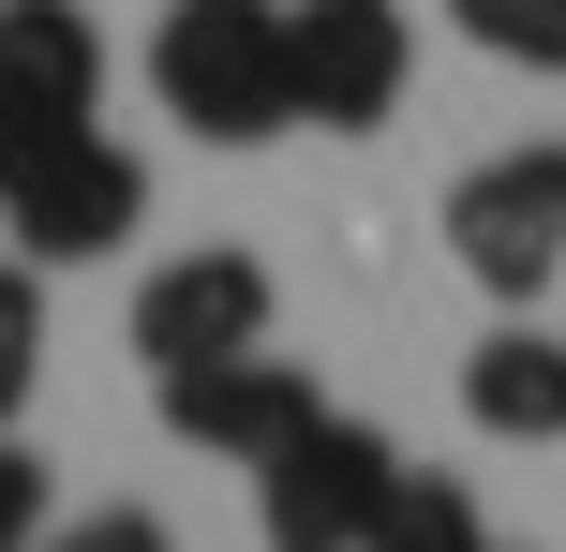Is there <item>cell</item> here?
<instances>
[{"label":"cell","mask_w":566,"mask_h":552,"mask_svg":"<svg viewBox=\"0 0 566 552\" xmlns=\"http://www.w3.org/2000/svg\"><path fill=\"white\" fill-rule=\"evenodd\" d=\"M45 388V269L0 254V434H15V404Z\"/></svg>","instance_id":"7c38bea8"},{"label":"cell","mask_w":566,"mask_h":552,"mask_svg":"<svg viewBox=\"0 0 566 552\" xmlns=\"http://www.w3.org/2000/svg\"><path fill=\"white\" fill-rule=\"evenodd\" d=\"M105 119V30L90 0H0V165Z\"/></svg>","instance_id":"8992f818"},{"label":"cell","mask_w":566,"mask_h":552,"mask_svg":"<svg viewBox=\"0 0 566 552\" xmlns=\"http://www.w3.org/2000/svg\"><path fill=\"white\" fill-rule=\"evenodd\" d=\"M478 552H522V538H478Z\"/></svg>","instance_id":"9a60e30c"},{"label":"cell","mask_w":566,"mask_h":552,"mask_svg":"<svg viewBox=\"0 0 566 552\" xmlns=\"http://www.w3.org/2000/svg\"><path fill=\"white\" fill-rule=\"evenodd\" d=\"M45 523H60V493H45V464H30V448L0 434V552H30Z\"/></svg>","instance_id":"4fadbf2b"},{"label":"cell","mask_w":566,"mask_h":552,"mask_svg":"<svg viewBox=\"0 0 566 552\" xmlns=\"http://www.w3.org/2000/svg\"><path fill=\"white\" fill-rule=\"evenodd\" d=\"M448 30L507 75H566V0H448Z\"/></svg>","instance_id":"8fae6325"},{"label":"cell","mask_w":566,"mask_h":552,"mask_svg":"<svg viewBox=\"0 0 566 552\" xmlns=\"http://www.w3.org/2000/svg\"><path fill=\"white\" fill-rule=\"evenodd\" d=\"M165 388V434L179 448H209V464H239L254 478L298 418H328V388L298 374V358H269V344H239V358H195V374H149Z\"/></svg>","instance_id":"ba28073f"},{"label":"cell","mask_w":566,"mask_h":552,"mask_svg":"<svg viewBox=\"0 0 566 552\" xmlns=\"http://www.w3.org/2000/svg\"><path fill=\"white\" fill-rule=\"evenodd\" d=\"M478 478H432V464H402L388 478V508H373V552H478Z\"/></svg>","instance_id":"30bf717a"},{"label":"cell","mask_w":566,"mask_h":552,"mask_svg":"<svg viewBox=\"0 0 566 552\" xmlns=\"http://www.w3.org/2000/svg\"><path fill=\"white\" fill-rule=\"evenodd\" d=\"M239 344H269V254L209 239V254H165L135 284V358L149 374H195V358H239Z\"/></svg>","instance_id":"52a82bcc"},{"label":"cell","mask_w":566,"mask_h":552,"mask_svg":"<svg viewBox=\"0 0 566 552\" xmlns=\"http://www.w3.org/2000/svg\"><path fill=\"white\" fill-rule=\"evenodd\" d=\"M135 225H149V165L105 135V119H75V135H45V149L0 165V239H15L30 269H90Z\"/></svg>","instance_id":"7a4b0ae2"},{"label":"cell","mask_w":566,"mask_h":552,"mask_svg":"<svg viewBox=\"0 0 566 552\" xmlns=\"http://www.w3.org/2000/svg\"><path fill=\"white\" fill-rule=\"evenodd\" d=\"M149 105L209 149L298 135V60H283V0H165L149 30Z\"/></svg>","instance_id":"6da1fadb"},{"label":"cell","mask_w":566,"mask_h":552,"mask_svg":"<svg viewBox=\"0 0 566 552\" xmlns=\"http://www.w3.org/2000/svg\"><path fill=\"white\" fill-rule=\"evenodd\" d=\"M30 552H179V538L149 523V508H90V523H45Z\"/></svg>","instance_id":"5bb4252c"},{"label":"cell","mask_w":566,"mask_h":552,"mask_svg":"<svg viewBox=\"0 0 566 552\" xmlns=\"http://www.w3.org/2000/svg\"><path fill=\"white\" fill-rule=\"evenodd\" d=\"M388 478H402V448L373 434V418H298V434L254 464V538L269 552H373V508H388Z\"/></svg>","instance_id":"277c9868"},{"label":"cell","mask_w":566,"mask_h":552,"mask_svg":"<svg viewBox=\"0 0 566 552\" xmlns=\"http://www.w3.org/2000/svg\"><path fill=\"white\" fill-rule=\"evenodd\" d=\"M462 418H478L492 448H566V329L507 314L478 358H462Z\"/></svg>","instance_id":"9c48e42d"},{"label":"cell","mask_w":566,"mask_h":552,"mask_svg":"<svg viewBox=\"0 0 566 552\" xmlns=\"http://www.w3.org/2000/svg\"><path fill=\"white\" fill-rule=\"evenodd\" d=\"M283 60H298L313 135H388L418 90V15L402 0H283Z\"/></svg>","instance_id":"5b68a950"},{"label":"cell","mask_w":566,"mask_h":552,"mask_svg":"<svg viewBox=\"0 0 566 552\" xmlns=\"http://www.w3.org/2000/svg\"><path fill=\"white\" fill-rule=\"evenodd\" d=\"M448 254L478 299H507V314H537L566 284V149H492V165L448 179Z\"/></svg>","instance_id":"3957f363"}]
</instances>
